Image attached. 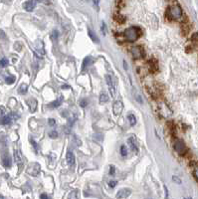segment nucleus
Listing matches in <instances>:
<instances>
[{
	"label": "nucleus",
	"mask_w": 198,
	"mask_h": 199,
	"mask_svg": "<svg viewBox=\"0 0 198 199\" xmlns=\"http://www.w3.org/2000/svg\"><path fill=\"white\" fill-rule=\"evenodd\" d=\"M141 30L138 27H130L125 30L123 36L130 42H134L141 36Z\"/></svg>",
	"instance_id": "1"
},
{
	"label": "nucleus",
	"mask_w": 198,
	"mask_h": 199,
	"mask_svg": "<svg viewBox=\"0 0 198 199\" xmlns=\"http://www.w3.org/2000/svg\"><path fill=\"white\" fill-rule=\"evenodd\" d=\"M183 12L179 5H172L167 9L166 11V16L169 20H176L179 19L180 17H182Z\"/></svg>",
	"instance_id": "2"
},
{
	"label": "nucleus",
	"mask_w": 198,
	"mask_h": 199,
	"mask_svg": "<svg viewBox=\"0 0 198 199\" xmlns=\"http://www.w3.org/2000/svg\"><path fill=\"white\" fill-rule=\"evenodd\" d=\"M130 53H132V57L134 59L138 60V59H142L145 56V51L144 48H143L141 45H138V46H134L132 49H130Z\"/></svg>",
	"instance_id": "3"
},
{
	"label": "nucleus",
	"mask_w": 198,
	"mask_h": 199,
	"mask_svg": "<svg viewBox=\"0 0 198 199\" xmlns=\"http://www.w3.org/2000/svg\"><path fill=\"white\" fill-rule=\"evenodd\" d=\"M106 84L108 86V90H110V94L112 96V98H115L117 94V87H116V81L115 79L110 75H106Z\"/></svg>",
	"instance_id": "4"
},
{
	"label": "nucleus",
	"mask_w": 198,
	"mask_h": 199,
	"mask_svg": "<svg viewBox=\"0 0 198 199\" xmlns=\"http://www.w3.org/2000/svg\"><path fill=\"white\" fill-rule=\"evenodd\" d=\"M173 148H174L175 151L180 155H184L187 152V148L182 140H176L173 143Z\"/></svg>",
	"instance_id": "5"
},
{
	"label": "nucleus",
	"mask_w": 198,
	"mask_h": 199,
	"mask_svg": "<svg viewBox=\"0 0 198 199\" xmlns=\"http://www.w3.org/2000/svg\"><path fill=\"white\" fill-rule=\"evenodd\" d=\"M40 171H41V167L39 165V163H37V162L31 163L27 169V172L30 175H32V176H37V175L40 173Z\"/></svg>",
	"instance_id": "6"
},
{
	"label": "nucleus",
	"mask_w": 198,
	"mask_h": 199,
	"mask_svg": "<svg viewBox=\"0 0 198 199\" xmlns=\"http://www.w3.org/2000/svg\"><path fill=\"white\" fill-rule=\"evenodd\" d=\"M123 111V103L121 101H116L113 106V112L116 116H119Z\"/></svg>",
	"instance_id": "7"
},
{
	"label": "nucleus",
	"mask_w": 198,
	"mask_h": 199,
	"mask_svg": "<svg viewBox=\"0 0 198 199\" xmlns=\"http://www.w3.org/2000/svg\"><path fill=\"white\" fill-rule=\"evenodd\" d=\"M132 194V190L128 189V188H123V189L119 190L117 193V199H123V198H127Z\"/></svg>",
	"instance_id": "8"
},
{
	"label": "nucleus",
	"mask_w": 198,
	"mask_h": 199,
	"mask_svg": "<svg viewBox=\"0 0 198 199\" xmlns=\"http://www.w3.org/2000/svg\"><path fill=\"white\" fill-rule=\"evenodd\" d=\"M148 67H149V70L152 74H155V73L158 72V63L155 59H151L148 61Z\"/></svg>",
	"instance_id": "9"
},
{
	"label": "nucleus",
	"mask_w": 198,
	"mask_h": 199,
	"mask_svg": "<svg viewBox=\"0 0 198 199\" xmlns=\"http://www.w3.org/2000/svg\"><path fill=\"white\" fill-rule=\"evenodd\" d=\"M35 6H36V1H35V0H29V1L25 2V3L23 4L24 9H25L26 11H28V12L33 11L34 8H35Z\"/></svg>",
	"instance_id": "10"
},
{
	"label": "nucleus",
	"mask_w": 198,
	"mask_h": 199,
	"mask_svg": "<svg viewBox=\"0 0 198 199\" xmlns=\"http://www.w3.org/2000/svg\"><path fill=\"white\" fill-rule=\"evenodd\" d=\"M127 142H128V144H130V148L132 149V151H134V152H138V142H136V137H130L127 139Z\"/></svg>",
	"instance_id": "11"
},
{
	"label": "nucleus",
	"mask_w": 198,
	"mask_h": 199,
	"mask_svg": "<svg viewBox=\"0 0 198 199\" xmlns=\"http://www.w3.org/2000/svg\"><path fill=\"white\" fill-rule=\"evenodd\" d=\"M66 159H67V162L70 166H73L75 164V155H74L73 152L69 151L67 152V155H66Z\"/></svg>",
	"instance_id": "12"
},
{
	"label": "nucleus",
	"mask_w": 198,
	"mask_h": 199,
	"mask_svg": "<svg viewBox=\"0 0 198 199\" xmlns=\"http://www.w3.org/2000/svg\"><path fill=\"white\" fill-rule=\"evenodd\" d=\"M27 104L28 106L30 107V111H31L32 112H35L36 109H37V101L35 99H30L27 101Z\"/></svg>",
	"instance_id": "13"
},
{
	"label": "nucleus",
	"mask_w": 198,
	"mask_h": 199,
	"mask_svg": "<svg viewBox=\"0 0 198 199\" xmlns=\"http://www.w3.org/2000/svg\"><path fill=\"white\" fill-rule=\"evenodd\" d=\"M114 19L117 23H125V17L121 14H119V13H115Z\"/></svg>",
	"instance_id": "14"
},
{
	"label": "nucleus",
	"mask_w": 198,
	"mask_h": 199,
	"mask_svg": "<svg viewBox=\"0 0 198 199\" xmlns=\"http://www.w3.org/2000/svg\"><path fill=\"white\" fill-rule=\"evenodd\" d=\"M11 122H12V116H11V114L4 116L3 118H1V120H0V123H1L2 125H9Z\"/></svg>",
	"instance_id": "15"
},
{
	"label": "nucleus",
	"mask_w": 198,
	"mask_h": 199,
	"mask_svg": "<svg viewBox=\"0 0 198 199\" xmlns=\"http://www.w3.org/2000/svg\"><path fill=\"white\" fill-rule=\"evenodd\" d=\"M14 160L17 162V163H21L22 162V157H21V153L19 151V149H15L14 150Z\"/></svg>",
	"instance_id": "16"
},
{
	"label": "nucleus",
	"mask_w": 198,
	"mask_h": 199,
	"mask_svg": "<svg viewBox=\"0 0 198 199\" xmlns=\"http://www.w3.org/2000/svg\"><path fill=\"white\" fill-rule=\"evenodd\" d=\"M108 100H110V98H108V94L106 93H102L101 95H100V102H101V104H105V103H108Z\"/></svg>",
	"instance_id": "17"
},
{
	"label": "nucleus",
	"mask_w": 198,
	"mask_h": 199,
	"mask_svg": "<svg viewBox=\"0 0 198 199\" xmlns=\"http://www.w3.org/2000/svg\"><path fill=\"white\" fill-rule=\"evenodd\" d=\"M2 163H3V165L5 166V167H10L11 166V159H10L9 156H4L3 159H2Z\"/></svg>",
	"instance_id": "18"
},
{
	"label": "nucleus",
	"mask_w": 198,
	"mask_h": 199,
	"mask_svg": "<svg viewBox=\"0 0 198 199\" xmlns=\"http://www.w3.org/2000/svg\"><path fill=\"white\" fill-rule=\"evenodd\" d=\"M127 118H128V122H130V125H132V127H134V125L136 124V118L134 116V114H128Z\"/></svg>",
	"instance_id": "19"
},
{
	"label": "nucleus",
	"mask_w": 198,
	"mask_h": 199,
	"mask_svg": "<svg viewBox=\"0 0 198 199\" xmlns=\"http://www.w3.org/2000/svg\"><path fill=\"white\" fill-rule=\"evenodd\" d=\"M88 34H89V36H90V38L92 39V40L94 41V42H99V39L97 38V36H96V34L93 32V30L89 29V30H88Z\"/></svg>",
	"instance_id": "20"
},
{
	"label": "nucleus",
	"mask_w": 198,
	"mask_h": 199,
	"mask_svg": "<svg viewBox=\"0 0 198 199\" xmlns=\"http://www.w3.org/2000/svg\"><path fill=\"white\" fill-rule=\"evenodd\" d=\"M62 101H63V98L61 97V98L59 99V100H56V101H54L53 103H52L51 105H50V107H52V108H57V107H59V106L61 105V104H62Z\"/></svg>",
	"instance_id": "21"
},
{
	"label": "nucleus",
	"mask_w": 198,
	"mask_h": 199,
	"mask_svg": "<svg viewBox=\"0 0 198 199\" xmlns=\"http://www.w3.org/2000/svg\"><path fill=\"white\" fill-rule=\"evenodd\" d=\"M28 90V86L27 84H22V85L19 87L18 89V92L20 93V94H25V92H27Z\"/></svg>",
	"instance_id": "22"
},
{
	"label": "nucleus",
	"mask_w": 198,
	"mask_h": 199,
	"mask_svg": "<svg viewBox=\"0 0 198 199\" xmlns=\"http://www.w3.org/2000/svg\"><path fill=\"white\" fill-rule=\"evenodd\" d=\"M8 64H9V61H8L6 58L0 59V67H1V68H5V67H7Z\"/></svg>",
	"instance_id": "23"
},
{
	"label": "nucleus",
	"mask_w": 198,
	"mask_h": 199,
	"mask_svg": "<svg viewBox=\"0 0 198 199\" xmlns=\"http://www.w3.org/2000/svg\"><path fill=\"white\" fill-rule=\"evenodd\" d=\"M5 82L7 84H9V85H11V84L15 82V77L14 76H8V77L5 78Z\"/></svg>",
	"instance_id": "24"
},
{
	"label": "nucleus",
	"mask_w": 198,
	"mask_h": 199,
	"mask_svg": "<svg viewBox=\"0 0 198 199\" xmlns=\"http://www.w3.org/2000/svg\"><path fill=\"white\" fill-rule=\"evenodd\" d=\"M121 154L123 155V156H127V148L125 146H121Z\"/></svg>",
	"instance_id": "25"
},
{
	"label": "nucleus",
	"mask_w": 198,
	"mask_h": 199,
	"mask_svg": "<svg viewBox=\"0 0 198 199\" xmlns=\"http://www.w3.org/2000/svg\"><path fill=\"white\" fill-rule=\"evenodd\" d=\"M123 5H125V1L123 0H117L116 1V6L119 8H121L123 7Z\"/></svg>",
	"instance_id": "26"
},
{
	"label": "nucleus",
	"mask_w": 198,
	"mask_h": 199,
	"mask_svg": "<svg viewBox=\"0 0 198 199\" xmlns=\"http://www.w3.org/2000/svg\"><path fill=\"white\" fill-rule=\"evenodd\" d=\"M49 137L51 138H56L58 137V133L56 131H52L51 133H49Z\"/></svg>",
	"instance_id": "27"
},
{
	"label": "nucleus",
	"mask_w": 198,
	"mask_h": 199,
	"mask_svg": "<svg viewBox=\"0 0 198 199\" xmlns=\"http://www.w3.org/2000/svg\"><path fill=\"white\" fill-rule=\"evenodd\" d=\"M117 184V181H116V180H111L110 182H108V186H110L111 188L116 187Z\"/></svg>",
	"instance_id": "28"
},
{
	"label": "nucleus",
	"mask_w": 198,
	"mask_h": 199,
	"mask_svg": "<svg viewBox=\"0 0 198 199\" xmlns=\"http://www.w3.org/2000/svg\"><path fill=\"white\" fill-rule=\"evenodd\" d=\"M191 40H192V43L194 42L195 44H197V41H198V34L197 33H194L192 35V39H191Z\"/></svg>",
	"instance_id": "29"
},
{
	"label": "nucleus",
	"mask_w": 198,
	"mask_h": 199,
	"mask_svg": "<svg viewBox=\"0 0 198 199\" xmlns=\"http://www.w3.org/2000/svg\"><path fill=\"white\" fill-rule=\"evenodd\" d=\"M102 33H103V35L106 34V26L105 23H102Z\"/></svg>",
	"instance_id": "30"
},
{
	"label": "nucleus",
	"mask_w": 198,
	"mask_h": 199,
	"mask_svg": "<svg viewBox=\"0 0 198 199\" xmlns=\"http://www.w3.org/2000/svg\"><path fill=\"white\" fill-rule=\"evenodd\" d=\"M31 144H32V146H34V148H35L36 152H38V149H39V148H38V144L36 143V141H35V140L31 139Z\"/></svg>",
	"instance_id": "31"
},
{
	"label": "nucleus",
	"mask_w": 198,
	"mask_h": 199,
	"mask_svg": "<svg viewBox=\"0 0 198 199\" xmlns=\"http://www.w3.org/2000/svg\"><path fill=\"white\" fill-rule=\"evenodd\" d=\"M115 173H116V167L113 165L110 166V174L111 175H115Z\"/></svg>",
	"instance_id": "32"
},
{
	"label": "nucleus",
	"mask_w": 198,
	"mask_h": 199,
	"mask_svg": "<svg viewBox=\"0 0 198 199\" xmlns=\"http://www.w3.org/2000/svg\"><path fill=\"white\" fill-rule=\"evenodd\" d=\"M172 180L174 181V182L178 183V184H181V180H180L179 177H177V176H172Z\"/></svg>",
	"instance_id": "33"
},
{
	"label": "nucleus",
	"mask_w": 198,
	"mask_h": 199,
	"mask_svg": "<svg viewBox=\"0 0 198 199\" xmlns=\"http://www.w3.org/2000/svg\"><path fill=\"white\" fill-rule=\"evenodd\" d=\"M197 166H196V164L194 165V170H193V176H194V178H195V180L197 181Z\"/></svg>",
	"instance_id": "34"
},
{
	"label": "nucleus",
	"mask_w": 198,
	"mask_h": 199,
	"mask_svg": "<svg viewBox=\"0 0 198 199\" xmlns=\"http://www.w3.org/2000/svg\"><path fill=\"white\" fill-rule=\"evenodd\" d=\"M88 105V102H87V100H82L81 102H80V106H81V107H86V106Z\"/></svg>",
	"instance_id": "35"
},
{
	"label": "nucleus",
	"mask_w": 198,
	"mask_h": 199,
	"mask_svg": "<svg viewBox=\"0 0 198 199\" xmlns=\"http://www.w3.org/2000/svg\"><path fill=\"white\" fill-rule=\"evenodd\" d=\"M48 124H49V125H51V127H54V125H56V122H55V120H53V118H50V120H48Z\"/></svg>",
	"instance_id": "36"
},
{
	"label": "nucleus",
	"mask_w": 198,
	"mask_h": 199,
	"mask_svg": "<svg viewBox=\"0 0 198 199\" xmlns=\"http://www.w3.org/2000/svg\"><path fill=\"white\" fill-rule=\"evenodd\" d=\"M58 37V32L56 31V30H54L53 32H52V38L53 39H57Z\"/></svg>",
	"instance_id": "37"
},
{
	"label": "nucleus",
	"mask_w": 198,
	"mask_h": 199,
	"mask_svg": "<svg viewBox=\"0 0 198 199\" xmlns=\"http://www.w3.org/2000/svg\"><path fill=\"white\" fill-rule=\"evenodd\" d=\"M35 1L41 2V3H44V4H46V5H48V4H50V1H49V0H35Z\"/></svg>",
	"instance_id": "38"
},
{
	"label": "nucleus",
	"mask_w": 198,
	"mask_h": 199,
	"mask_svg": "<svg viewBox=\"0 0 198 199\" xmlns=\"http://www.w3.org/2000/svg\"><path fill=\"white\" fill-rule=\"evenodd\" d=\"M163 188H164V191H165V199H167L168 198V189H167V187L165 186H163Z\"/></svg>",
	"instance_id": "39"
},
{
	"label": "nucleus",
	"mask_w": 198,
	"mask_h": 199,
	"mask_svg": "<svg viewBox=\"0 0 198 199\" xmlns=\"http://www.w3.org/2000/svg\"><path fill=\"white\" fill-rule=\"evenodd\" d=\"M40 198H41V199H49V197H48V195H47V194H45V193L41 194V195H40Z\"/></svg>",
	"instance_id": "40"
},
{
	"label": "nucleus",
	"mask_w": 198,
	"mask_h": 199,
	"mask_svg": "<svg viewBox=\"0 0 198 199\" xmlns=\"http://www.w3.org/2000/svg\"><path fill=\"white\" fill-rule=\"evenodd\" d=\"M75 138H76V143H77V146H80L82 144V141L80 139H78V137H75Z\"/></svg>",
	"instance_id": "41"
},
{
	"label": "nucleus",
	"mask_w": 198,
	"mask_h": 199,
	"mask_svg": "<svg viewBox=\"0 0 198 199\" xmlns=\"http://www.w3.org/2000/svg\"><path fill=\"white\" fill-rule=\"evenodd\" d=\"M94 2V5L96 6V7L98 8V6H99V3H100V0H93Z\"/></svg>",
	"instance_id": "42"
},
{
	"label": "nucleus",
	"mask_w": 198,
	"mask_h": 199,
	"mask_svg": "<svg viewBox=\"0 0 198 199\" xmlns=\"http://www.w3.org/2000/svg\"><path fill=\"white\" fill-rule=\"evenodd\" d=\"M67 88H69V87H68V85H64V86H63V87H62V89H67Z\"/></svg>",
	"instance_id": "43"
},
{
	"label": "nucleus",
	"mask_w": 198,
	"mask_h": 199,
	"mask_svg": "<svg viewBox=\"0 0 198 199\" xmlns=\"http://www.w3.org/2000/svg\"><path fill=\"white\" fill-rule=\"evenodd\" d=\"M0 199H4V198H3V196H2V195H0Z\"/></svg>",
	"instance_id": "44"
},
{
	"label": "nucleus",
	"mask_w": 198,
	"mask_h": 199,
	"mask_svg": "<svg viewBox=\"0 0 198 199\" xmlns=\"http://www.w3.org/2000/svg\"><path fill=\"white\" fill-rule=\"evenodd\" d=\"M185 199H192V198H185Z\"/></svg>",
	"instance_id": "45"
}]
</instances>
